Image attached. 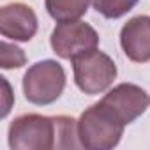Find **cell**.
<instances>
[{"mask_svg":"<svg viewBox=\"0 0 150 150\" xmlns=\"http://www.w3.org/2000/svg\"><path fill=\"white\" fill-rule=\"evenodd\" d=\"M25 62L27 57L21 48L9 44L7 41H2V55H0L2 69H20L21 65H25Z\"/></svg>","mask_w":150,"mask_h":150,"instance_id":"cell-11","label":"cell"},{"mask_svg":"<svg viewBox=\"0 0 150 150\" xmlns=\"http://www.w3.org/2000/svg\"><path fill=\"white\" fill-rule=\"evenodd\" d=\"M76 87L88 96L108 90L117 78V65L106 53L96 50L85 51L71 58Z\"/></svg>","mask_w":150,"mask_h":150,"instance_id":"cell-3","label":"cell"},{"mask_svg":"<svg viewBox=\"0 0 150 150\" xmlns=\"http://www.w3.org/2000/svg\"><path fill=\"white\" fill-rule=\"evenodd\" d=\"M127 124L103 99L87 108L78 120V136L81 146L88 150H110L120 143Z\"/></svg>","mask_w":150,"mask_h":150,"instance_id":"cell-2","label":"cell"},{"mask_svg":"<svg viewBox=\"0 0 150 150\" xmlns=\"http://www.w3.org/2000/svg\"><path fill=\"white\" fill-rule=\"evenodd\" d=\"M65 88V71L57 60H42L28 67L23 76L25 99L37 106L55 103Z\"/></svg>","mask_w":150,"mask_h":150,"instance_id":"cell-4","label":"cell"},{"mask_svg":"<svg viewBox=\"0 0 150 150\" xmlns=\"http://www.w3.org/2000/svg\"><path fill=\"white\" fill-rule=\"evenodd\" d=\"M0 32L2 37L27 42L37 34V16L27 4L14 2L0 9Z\"/></svg>","mask_w":150,"mask_h":150,"instance_id":"cell-6","label":"cell"},{"mask_svg":"<svg viewBox=\"0 0 150 150\" xmlns=\"http://www.w3.org/2000/svg\"><path fill=\"white\" fill-rule=\"evenodd\" d=\"M120 46L125 57L136 64L150 60V18L134 16L120 30Z\"/></svg>","mask_w":150,"mask_h":150,"instance_id":"cell-8","label":"cell"},{"mask_svg":"<svg viewBox=\"0 0 150 150\" xmlns=\"http://www.w3.org/2000/svg\"><path fill=\"white\" fill-rule=\"evenodd\" d=\"M99 46V34L85 21H62L51 32V48L64 58L71 60L72 57L85 51L96 50Z\"/></svg>","mask_w":150,"mask_h":150,"instance_id":"cell-5","label":"cell"},{"mask_svg":"<svg viewBox=\"0 0 150 150\" xmlns=\"http://www.w3.org/2000/svg\"><path fill=\"white\" fill-rule=\"evenodd\" d=\"M103 101L108 103L125 124H132L150 106V96L146 94V90L134 83L117 85L103 97Z\"/></svg>","mask_w":150,"mask_h":150,"instance_id":"cell-7","label":"cell"},{"mask_svg":"<svg viewBox=\"0 0 150 150\" xmlns=\"http://www.w3.org/2000/svg\"><path fill=\"white\" fill-rule=\"evenodd\" d=\"M7 136L9 146L13 150H51L81 146L78 136V122L65 115H21L11 122Z\"/></svg>","mask_w":150,"mask_h":150,"instance_id":"cell-1","label":"cell"},{"mask_svg":"<svg viewBox=\"0 0 150 150\" xmlns=\"http://www.w3.org/2000/svg\"><path fill=\"white\" fill-rule=\"evenodd\" d=\"M136 4H138V0H92L94 9L108 20L122 18Z\"/></svg>","mask_w":150,"mask_h":150,"instance_id":"cell-10","label":"cell"},{"mask_svg":"<svg viewBox=\"0 0 150 150\" xmlns=\"http://www.w3.org/2000/svg\"><path fill=\"white\" fill-rule=\"evenodd\" d=\"M48 14L62 23V21H76L87 14L90 0H46L44 2Z\"/></svg>","mask_w":150,"mask_h":150,"instance_id":"cell-9","label":"cell"}]
</instances>
